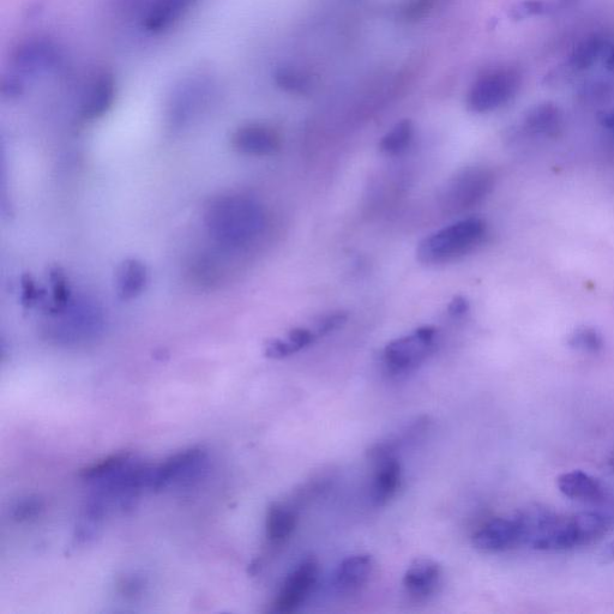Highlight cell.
I'll use <instances>...</instances> for the list:
<instances>
[{
    "mask_svg": "<svg viewBox=\"0 0 614 614\" xmlns=\"http://www.w3.org/2000/svg\"><path fill=\"white\" fill-rule=\"evenodd\" d=\"M521 517L526 527V545L539 551H568L592 545L609 529V521L599 513L559 516L546 509H533Z\"/></svg>",
    "mask_w": 614,
    "mask_h": 614,
    "instance_id": "1",
    "label": "cell"
},
{
    "mask_svg": "<svg viewBox=\"0 0 614 614\" xmlns=\"http://www.w3.org/2000/svg\"><path fill=\"white\" fill-rule=\"evenodd\" d=\"M210 233L228 248H245L261 236L266 213L260 203L242 195L215 198L207 208Z\"/></svg>",
    "mask_w": 614,
    "mask_h": 614,
    "instance_id": "2",
    "label": "cell"
},
{
    "mask_svg": "<svg viewBox=\"0 0 614 614\" xmlns=\"http://www.w3.org/2000/svg\"><path fill=\"white\" fill-rule=\"evenodd\" d=\"M486 236L487 225L483 219H462L426 237L418 246V260L427 266L459 260L479 248Z\"/></svg>",
    "mask_w": 614,
    "mask_h": 614,
    "instance_id": "3",
    "label": "cell"
},
{
    "mask_svg": "<svg viewBox=\"0 0 614 614\" xmlns=\"http://www.w3.org/2000/svg\"><path fill=\"white\" fill-rule=\"evenodd\" d=\"M496 177L490 168L472 166L456 172L438 196L439 208L447 215H460L483 203L495 188Z\"/></svg>",
    "mask_w": 614,
    "mask_h": 614,
    "instance_id": "4",
    "label": "cell"
},
{
    "mask_svg": "<svg viewBox=\"0 0 614 614\" xmlns=\"http://www.w3.org/2000/svg\"><path fill=\"white\" fill-rule=\"evenodd\" d=\"M437 330L423 327L412 334L391 341L384 348L383 359L387 369L394 375L411 372L430 357L435 349Z\"/></svg>",
    "mask_w": 614,
    "mask_h": 614,
    "instance_id": "5",
    "label": "cell"
},
{
    "mask_svg": "<svg viewBox=\"0 0 614 614\" xmlns=\"http://www.w3.org/2000/svg\"><path fill=\"white\" fill-rule=\"evenodd\" d=\"M520 88V76L513 69H501L481 76L468 94L473 112L487 113L508 104Z\"/></svg>",
    "mask_w": 614,
    "mask_h": 614,
    "instance_id": "6",
    "label": "cell"
},
{
    "mask_svg": "<svg viewBox=\"0 0 614 614\" xmlns=\"http://www.w3.org/2000/svg\"><path fill=\"white\" fill-rule=\"evenodd\" d=\"M525 523L521 515L510 519H495L487 522L474 534L475 549L485 553H501L526 545Z\"/></svg>",
    "mask_w": 614,
    "mask_h": 614,
    "instance_id": "7",
    "label": "cell"
},
{
    "mask_svg": "<svg viewBox=\"0 0 614 614\" xmlns=\"http://www.w3.org/2000/svg\"><path fill=\"white\" fill-rule=\"evenodd\" d=\"M319 565L315 558H306L292 571L282 585L278 598L274 601L276 613L288 614L297 611L309 598L316 586Z\"/></svg>",
    "mask_w": 614,
    "mask_h": 614,
    "instance_id": "8",
    "label": "cell"
},
{
    "mask_svg": "<svg viewBox=\"0 0 614 614\" xmlns=\"http://www.w3.org/2000/svg\"><path fill=\"white\" fill-rule=\"evenodd\" d=\"M231 146L240 154L264 158L280 152L282 137L273 126L251 123L233 132Z\"/></svg>",
    "mask_w": 614,
    "mask_h": 614,
    "instance_id": "9",
    "label": "cell"
},
{
    "mask_svg": "<svg viewBox=\"0 0 614 614\" xmlns=\"http://www.w3.org/2000/svg\"><path fill=\"white\" fill-rule=\"evenodd\" d=\"M204 460H206V451L201 448L186 449L168 457L165 462L153 466L150 490L160 491L174 481L190 479L192 474L200 471Z\"/></svg>",
    "mask_w": 614,
    "mask_h": 614,
    "instance_id": "10",
    "label": "cell"
},
{
    "mask_svg": "<svg viewBox=\"0 0 614 614\" xmlns=\"http://www.w3.org/2000/svg\"><path fill=\"white\" fill-rule=\"evenodd\" d=\"M116 80L111 72L101 71L89 82L84 92L81 116L84 120H95L104 117L111 110L116 100Z\"/></svg>",
    "mask_w": 614,
    "mask_h": 614,
    "instance_id": "11",
    "label": "cell"
},
{
    "mask_svg": "<svg viewBox=\"0 0 614 614\" xmlns=\"http://www.w3.org/2000/svg\"><path fill=\"white\" fill-rule=\"evenodd\" d=\"M441 582V565L430 558L415 559L403 577V587L407 594L417 600L430 598L437 592Z\"/></svg>",
    "mask_w": 614,
    "mask_h": 614,
    "instance_id": "12",
    "label": "cell"
},
{
    "mask_svg": "<svg viewBox=\"0 0 614 614\" xmlns=\"http://www.w3.org/2000/svg\"><path fill=\"white\" fill-rule=\"evenodd\" d=\"M59 53L50 41L30 40L17 48L15 68L23 75H34L51 70L57 65Z\"/></svg>",
    "mask_w": 614,
    "mask_h": 614,
    "instance_id": "13",
    "label": "cell"
},
{
    "mask_svg": "<svg viewBox=\"0 0 614 614\" xmlns=\"http://www.w3.org/2000/svg\"><path fill=\"white\" fill-rule=\"evenodd\" d=\"M375 569L369 555H355L345 559L337 568L334 577L336 591L343 595H353L363 589Z\"/></svg>",
    "mask_w": 614,
    "mask_h": 614,
    "instance_id": "14",
    "label": "cell"
},
{
    "mask_svg": "<svg viewBox=\"0 0 614 614\" xmlns=\"http://www.w3.org/2000/svg\"><path fill=\"white\" fill-rule=\"evenodd\" d=\"M376 466L371 497L377 507H383L400 489L401 465L395 456H388L376 461Z\"/></svg>",
    "mask_w": 614,
    "mask_h": 614,
    "instance_id": "15",
    "label": "cell"
},
{
    "mask_svg": "<svg viewBox=\"0 0 614 614\" xmlns=\"http://www.w3.org/2000/svg\"><path fill=\"white\" fill-rule=\"evenodd\" d=\"M197 0H154L143 26L150 33L165 32L176 24Z\"/></svg>",
    "mask_w": 614,
    "mask_h": 614,
    "instance_id": "16",
    "label": "cell"
},
{
    "mask_svg": "<svg viewBox=\"0 0 614 614\" xmlns=\"http://www.w3.org/2000/svg\"><path fill=\"white\" fill-rule=\"evenodd\" d=\"M298 513L292 504L273 503L270 505L266 520V534L270 545L281 546L296 531Z\"/></svg>",
    "mask_w": 614,
    "mask_h": 614,
    "instance_id": "17",
    "label": "cell"
},
{
    "mask_svg": "<svg viewBox=\"0 0 614 614\" xmlns=\"http://www.w3.org/2000/svg\"><path fill=\"white\" fill-rule=\"evenodd\" d=\"M557 486L565 497L574 499V501L595 502L604 495L603 486L599 481L582 471L559 475Z\"/></svg>",
    "mask_w": 614,
    "mask_h": 614,
    "instance_id": "18",
    "label": "cell"
},
{
    "mask_svg": "<svg viewBox=\"0 0 614 614\" xmlns=\"http://www.w3.org/2000/svg\"><path fill=\"white\" fill-rule=\"evenodd\" d=\"M148 270L141 261L129 258L120 264L117 272L116 290L122 300H132L146 290Z\"/></svg>",
    "mask_w": 614,
    "mask_h": 614,
    "instance_id": "19",
    "label": "cell"
},
{
    "mask_svg": "<svg viewBox=\"0 0 614 614\" xmlns=\"http://www.w3.org/2000/svg\"><path fill=\"white\" fill-rule=\"evenodd\" d=\"M562 126V114L552 105L534 108L526 119V129L533 135L556 136L561 132Z\"/></svg>",
    "mask_w": 614,
    "mask_h": 614,
    "instance_id": "20",
    "label": "cell"
},
{
    "mask_svg": "<svg viewBox=\"0 0 614 614\" xmlns=\"http://www.w3.org/2000/svg\"><path fill=\"white\" fill-rule=\"evenodd\" d=\"M131 462V453L129 451H120V453L105 457V459L96 461L87 467L81 469L78 477L86 481L104 480L110 478L128 466Z\"/></svg>",
    "mask_w": 614,
    "mask_h": 614,
    "instance_id": "21",
    "label": "cell"
},
{
    "mask_svg": "<svg viewBox=\"0 0 614 614\" xmlns=\"http://www.w3.org/2000/svg\"><path fill=\"white\" fill-rule=\"evenodd\" d=\"M413 137V123L411 120H402L382 138L381 143H379V150L389 156L400 155L411 146Z\"/></svg>",
    "mask_w": 614,
    "mask_h": 614,
    "instance_id": "22",
    "label": "cell"
},
{
    "mask_svg": "<svg viewBox=\"0 0 614 614\" xmlns=\"http://www.w3.org/2000/svg\"><path fill=\"white\" fill-rule=\"evenodd\" d=\"M275 81L281 89L292 94H307L312 88L309 76L302 71L291 68H281L276 71Z\"/></svg>",
    "mask_w": 614,
    "mask_h": 614,
    "instance_id": "23",
    "label": "cell"
},
{
    "mask_svg": "<svg viewBox=\"0 0 614 614\" xmlns=\"http://www.w3.org/2000/svg\"><path fill=\"white\" fill-rule=\"evenodd\" d=\"M50 281L53 292V312L63 311L70 302V287L66 280L62 269L52 268L50 272Z\"/></svg>",
    "mask_w": 614,
    "mask_h": 614,
    "instance_id": "24",
    "label": "cell"
},
{
    "mask_svg": "<svg viewBox=\"0 0 614 614\" xmlns=\"http://www.w3.org/2000/svg\"><path fill=\"white\" fill-rule=\"evenodd\" d=\"M569 343L577 351L586 353H598L604 347L603 337L597 330L589 328L575 331Z\"/></svg>",
    "mask_w": 614,
    "mask_h": 614,
    "instance_id": "25",
    "label": "cell"
},
{
    "mask_svg": "<svg viewBox=\"0 0 614 614\" xmlns=\"http://www.w3.org/2000/svg\"><path fill=\"white\" fill-rule=\"evenodd\" d=\"M44 509V502L39 497H27L21 499L11 510L12 520L26 522L38 516Z\"/></svg>",
    "mask_w": 614,
    "mask_h": 614,
    "instance_id": "26",
    "label": "cell"
},
{
    "mask_svg": "<svg viewBox=\"0 0 614 614\" xmlns=\"http://www.w3.org/2000/svg\"><path fill=\"white\" fill-rule=\"evenodd\" d=\"M603 41L599 39H591L577 48L573 63L579 69H585L587 66L592 65L594 60L599 57L601 50H603Z\"/></svg>",
    "mask_w": 614,
    "mask_h": 614,
    "instance_id": "27",
    "label": "cell"
},
{
    "mask_svg": "<svg viewBox=\"0 0 614 614\" xmlns=\"http://www.w3.org/2000/svg\"><path fill=\"white\" fill-rule=\"evenodd\" d=\"M298 352L297 347L293 345V342L288 337L286 339L270 340L267 342L266 348H264V354L270 359H285Z\"/></svg>",
    "mask_w": 614,
    "mask_h": 614,
    "instance_id": "28",
    "label": "cell"
},
{
    "mask_svg": "<svg viewBox=\"0 0 614 614\" xmlns=\"http://www.w3.org/2000/svg\"><path fill=\"white\" fill-rule=\"evenodd\" d=\"M347 321V315L343 312L330 313L316 322L315 331L317 337L325 336L342 327Z\"/></svg>",
    "mask_w": 614,
    "mask_h": 614,
    "instance_id": "29",
    "label": "cell"
},
{
    "mask_svg": "<svg viewBox=\"0 0 614 614\" xmlns=\"http://www.w3.org/2000/svg\"><path fill=\"white\" fill-rule=\"evenodd\" d=\"M432 8L433 0H412L403 10V15L408 21L423 20L430 14Z\"/></svg>",
    "mask_w": 614,
    "mask_h": 614,
    "instance_id": "30",
    "label": "cell"
},
{
    "mask_svg": "<svg viewBox=\"0 0 614 614\" xmlns=\"http://www.w3.org/2000/svg\"><path fill=\"white\" fill-rule=\"evenodd\" d=\"M119 592L126 598H135L140 595L144 588V582L141 577L128 576L119 582Z\"/></svg>",
    "mask_w": 614,
    "mask_h": 614,
    "instance_id": "31",
    "label": "cell"
},
{
    "mask_svg": "<svg viewBox=\"0 0 614 614\" xmlns=\"http://www.w3.org/2000/svg\"><path fill=\"white\" fill-rule=\"evenodd\" d=\"M41 293L36 287L35 282L30 276H24L22 280V302L24 305L32 307L40 302Z\"/></svg>",
    "mask_w": 614,
    "mask_h": 614,
    "instance_id": "32",
    "label": "cell"
},
{
    "mask_svg": "<svg viewBox=\"0 0 614 614\" xmlns=\"http://www.w3.org/2000/svg\"><path fill=\"white\" fill-rule=\"evenodd\" d=\"M469 310V303L463 297H456L449 305V313L453 317H461L466 315Z\"/></svg>",
    "mask_w": 614,
    "mask_h": 614,
    "instance_id": "33",
    "label": "cell"
},
{
    "mask_svg": "<svg viewBox=\"0 0 614 614\" xmlns=\"http://www.w3.org/2000/svg\"><path fill=\"white\" fill-rule=\"evenodd\" d=\"M614 562V541L607 545L606 549L601 553V563L610 564Z\"/></svg>",
    "mask_w": 614,
    "mask_h": 614,
    "instance_id": "34",
    "label": "cell"
}]
</instances>
